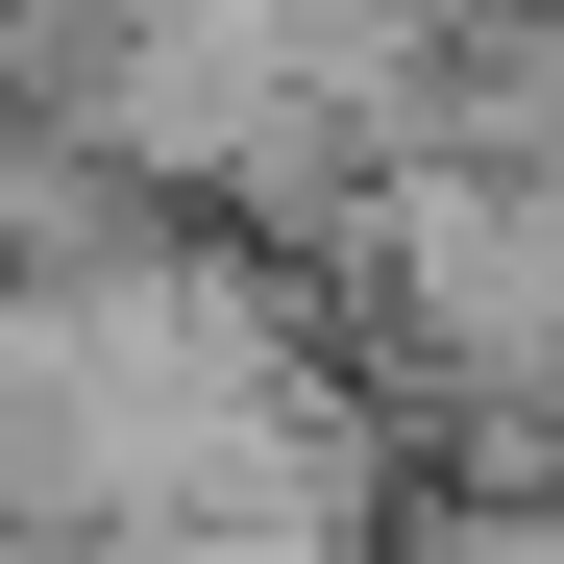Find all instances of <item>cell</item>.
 <instances>
[{"label":"cell","mask_w":564,"mask_h":564,"mask_svg":"<svg viewBox=\"0 0 564 564\" xmlns=\"http://www.w3.org/2000/svg\"><path fill=\"white\" fill-rule=\"evenodd\" d=\"M466 564H564V491H516V516H466Z\"/></svg>","instance_id":"obj_1"}]
</instances>
